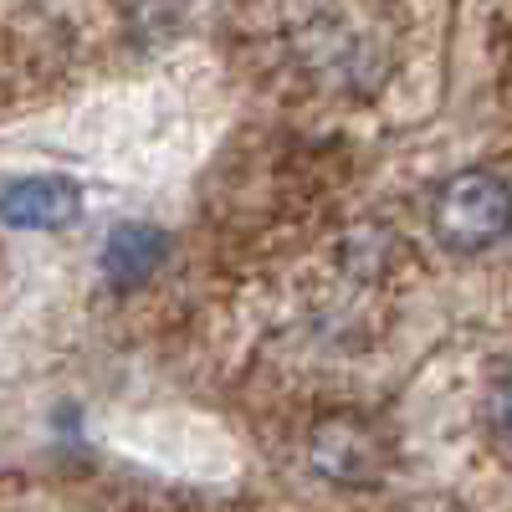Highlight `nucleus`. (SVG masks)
Here are the masks:
<instances>
[{
    "instance_id": "obj_1",
    "label": "nucleus",
    "mask_w": 512,
    "mask_h": 512,
    "mask_svg": "<svg viewBox=\"0 0 512 512\" xmlns=\"http://www.w3.org/2000/svg\"><path fill=\"white\" fill-rule=\"evenodd\" d=\"M507 226H512V190L487 169L451 175L431 200V231L456 256L487 251L492 241L507 236Z\"/></svg>"
},
{
    "instance_id": "obj_2",
    "label": "nucleus",
    "mask_w": 512,
    "mask_h": 512,
    "mask_svg": "<svg viewBox=\"0 0 512 512\" xmlns=\"http://www.w3.org/2000/svg\"><path fill=\"white\" fill-rule=\"evenodd\" d=\"M308 456L318 466V477L344 482V487H369L384 472V441H379L374 425L359 420V415H328L313 431Z\"/></svg>"
},
{
    "instance_id": "obj_3",
    "label": "nucleus",
    "mask_w": 512,
    "mask_h": 512,
    "mask_svg": "<svg viewBox=\"0 0 512 512\" xmlns=\"http://www.w3.org/2000/svg\"><path fill=\"white\" fill-rule=\"evenodd\" d=\"M82 216V190L67 175H21L0 185V221L16 231H62Z\"/></svg>"
},
{
    "instance_id": "obj_4",
    "label": "nucleus",
    "mask_w": 512,
    "mask_h": 512,
    "mask_svg": "<svg viewBox=\"0 0 512 512\" xmlns=\"http://www.w3.org/2000/svg\"><path fill=\"white\" fill-rule=\"evenodd\" d=\"M164 256H169V236L159 226L128 221V226H113V236L103 246V272L118 292H134L164 267Z\"/></svg>"
},
{
    "instance_id": "obj_5",
    "label": "nucleus",
    "mask_w": 512,
    "mask_h": 512,
    "mask_svg": "<svg viewBox=\"0 0 512 512\" xmlns=\"http://www.w3.org/2000/svg\"><path fill=\"white\" fill-rule=\"evenodd\" d=\"M487 420L497 425V436L512 441V369H502L487 390Z\"/></svg>"
},
{
    "instance_id": "obj_6",
    "label": "nucleus",
    "mask_w": 512,
    "mask_h": 512,
    "mask_svg": "<svg viewBox=\"0 0 512 512\" xmlns=\"http://www.w3.org/2000/svg\"><path fill=\"white\" fill-rule=\"evenodd\" d=\"M507 231H512V226H507Z\"/></svg>"
}]
</instances>
